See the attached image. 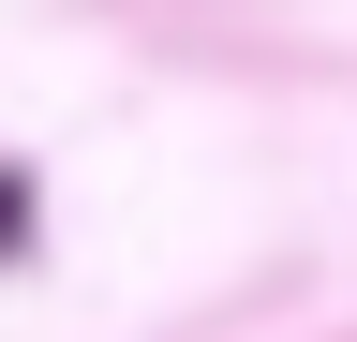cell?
Segmentation results:
<instances>
[{"instance_id":"6da1fadb","label":"cell","mask_w":357,"mask_h":342,"mask_svg":"<svg viewBox=\"0 0 357 342\" xmlns=\"http://www.w3.org/2000/svg\"><path fill=\"white\" fill-rule=\"evenodd\" d=\"M15 238H30V194H15V179H0V268H15Z\"/></svg>"}]
</instances>
